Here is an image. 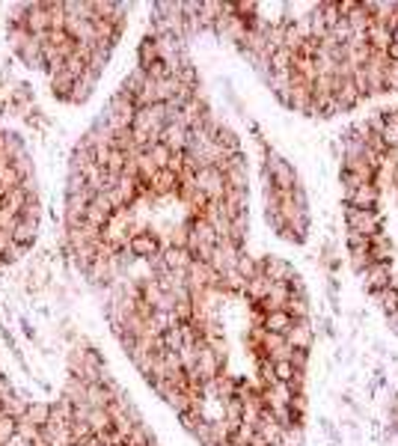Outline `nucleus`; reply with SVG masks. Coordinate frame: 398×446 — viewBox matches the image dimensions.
<instances>
[{
    "label": "nucleus",
    "instance_id": "nucleus-3",
    "mask_svg": "<svg viewBox=\"0 0 398 446\" xmlns=\"http://www.w3.org/2000/svg\"><path fill=\"white\" fill-rule=\"evenodd\" d=\"M265 221L288 244H303L310 235V205L301 178L274 152H265Z\"/></svg>",
    "mask_w": 398,
    "mask_h": 446
},
{
    "label": "nucleus",
    "instance_id": "nucleus-10",
    "mask_svg": "<svg viewBox=\"0 0 398 446\" xmlns=\"http://www.w3.org/2000/svg\"><path fill=\"white\" fill-rule=\"evenodd\" d=\"M18 226V212H12L9 205H0V232H15Z\"/></svg>",
    "mask_w": 398,
    "mask_h": 446
},
{
    "label": "nucleus",
    "instance_id": "nucleus-13",
    "mask_svg": "<svg viewBox=\"0 0 398 446\" xmlns=\"http://www.w3.org/2000/svg\"><path fill=\"white\" fill-rule=\"evenodd\" d=\"M75 446H77V443H75Z\"/></svg>",
    "mask_w": 398,
    "mask_h": 446
},
{
    "label": "nucleus",
    "instance_id": "nucleus-2",
    "mask_svg": "<svg viewBox=\"0 0 398 446\" xmlns=\"http://www.w3.org/2000/svg\"><path fill=\"white\" fill-rule=\"evenodd\" d=\"M339 185L351 265L398 333V107L345 131Z\"/></svg>",
    "mask_w": 398,
    "mask_h": 446
},
{
    "label": "nucleus",
    "instance_id": "nucleus-7",
    "mask_svg": "<svg viewBox=\"0 0 398 446\" xmlns=\"http://www.w3.org/2000/svg\"><path fill=\"white\" fill-rule=\"evenodd\" d=\"M18 57L24 59L27 68H45V54H42V45H39L36 39H30L21 51H18Z\"/></svg>",
    "mask_w": 398,
    "mask_h": 446
},
{
    "label": "nucleus",
    "instance_id": "nucleus-4",
    "mask_svg": "<svg viewBox=\"0 0 398 446\" xmlns=\"http://www.w3.org/2000/svg\"><path fill=\"white\" fill-rule=\"evenodd\" d=\"M36 232H39V223H30V221H21V217H18V226H15V232H12V241L18 247H24V250H30V247L36 244Z\"/></svg>",
    "mask_w": 398,
    "mask_h": 446
},
{
    "label": "nucleus",
    "instance_id": "nucleus-9",
    "mask_svg": "<svg viewBox=\"0 0 398 446\" xmlns=\"http://www.w3.org/2000/svg\"><path fill=\"white\" fill-rule=\"evenodd\" d=\"M15 438H21L27 443H36L39 438H42V429L30 422L27 416H21V420H15Z\"/></svg>",
    "mask_w": 398,
    "mask_h": 446
},
{
    "label": "nucleus",
    "instance_id": "nucleus-1",
    "mask_svg": "<svg viewBox=\"0 0 398 446\" xmlns=\"http://www.w3.org/2000/svg\"><path fill=\"white\" fill-rule=\"evenodd\" d=\"M178 24L232 42L294 113L333 119L398 93V3H178Z\"/></svg>",
    "mask_w": 398,
    "mask_h": 446
},
{
    "label": "nucleus",
    "instance_id": "nucleus-8",
    "mask_svg": "<svg viewBox=\"0 0 398 446\" xmlns=\"http://www.w3.org/2000/svg\"><path fill=\"white\" fill-rule=\"evenodd\" d=\"M75 84H77V81H75L72 75H66V72L54 75V77H51V93H54V98H59V102H68V98H72Z\"/></svg>",
    "mask_w": 398,
    "mask_h": 446
},
{
    "label": "nucleus",
    "instance_id": "nucleus-5",
    "mask_svg": "<svg viewBox=\"0 0 398 446\" xmlns=\"http://www.w3.org/2000/svg\"><path fill=\"white\" fill-rule=\"evenodd\" d=\"M51 416H54V405L51 402H30V408H27V420L39 425V429H45L48 422H51Z\"/></svg>",
    "mask_w": 398,
    "mask_h": 446
},
{
    "label": "nucleus",
    "instance_id": "nucleus-12",
    "mask_svg": "<svg viewBox=\"0 0 398 446\" xmlns=\"http://www.w3.org/2000/svg\"><path fill=\"white\" fill-rule=\"evenodd\" d=\"M12 247V232H0V256Z\"/></svg>",
    "mask_w": 398,
    "mask_h": 446
},
{
    "label": "nucleus",
    "instance_id": "nucleus-11",
    "mask_svg": "<svg viewBox=\"0 0 398 446\" xmlns=\"http://www.w3.org/2000/svg\"><path fill=\"white\" fill-rule=\"evenodd\" d=\"M12 438H15V420L3 414V416H0V446H6Z\"/></svg>",
    "mask_w": 398,
    "mask_h": 446
},
{
    "label": "nucleus",
    "instance_id": "nucleus-6",
    "mask_svg": "<svg viewBox=\"0 0 398 446\" xmlns=\"http://www.w3.org/2000/svg\"><path fill=\"white\" fill-rule=\"evenodd\" d=\"M3 396V414L6 416H12V420H21V416H27V408H30V402L21 399V396H15L12 390H6V393H0Z\"/></svg>",
    "mask_w": 398,
    "mask_h": 446
}]
</instances>
